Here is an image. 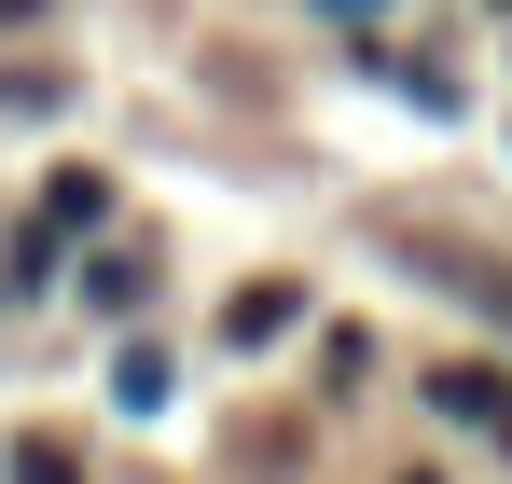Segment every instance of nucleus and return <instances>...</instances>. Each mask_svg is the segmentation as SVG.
I'll use <instances>...</instances> for the list:
<instances>
[{
  "instance_id": "nucleus-1",
  "label": "nucleus",
  "mask_w": 512,
  "mask_h": 484,
  "mask_svg": "<svg viewBox=\"0 0 512 484\" xmlns=\"http://www.w3.org/2000/svg\"><path fill=\"white\" fill-rule=\"evenodd\" d=\"M429 402L457 415V429H499V443H512V388L485 374V360H443V374H429Z\"/></svg>"
},
{
  "instance_id": "nucleus-2",
  "label": "nucleus",
  "mask_w": 512,
  "mask_h": 484,
  "mask_svg": "<svg viewBox=\"0 0 512 484\" xmlns=\"http://www.w3.org/2000/svg\"><path fill=\"white\" fill-rule=\"evenodd\" d=\"M429 277H443L457 305H485V319L512 332V277H499V263H471V249H429Z\"/></svg>"
},
{
  "instance_id": "nucleus-3",
  "label": "nucleus",
  "mask_w": 512,
  "mask_h": 484,
  "mask_svg": "<svg viewBox=\"0 0 512 484\" xmlns=\"http://www.w3.org/2000/svg\"><path fill=\"white\" fill-rule=\"evenodd\" d=\"M14 484H84V457H70L56 429H28V443H14Z\"/></svg>"
},
{
  "instance_id": "nucleus-4",
  "label": "nucleus",
  "mask_w": 512,
  "mask_h": 484,
  "mask_svg": "<svg viewBox=\"0 0 512 484\" xmlns=\"http://www.w3.org/2000/svg\"><path fill=\"white\" fill-rule=\"evenodd\" d=\"M0 14H28V0H0Z\"/></svg>"
}]
</instances>
